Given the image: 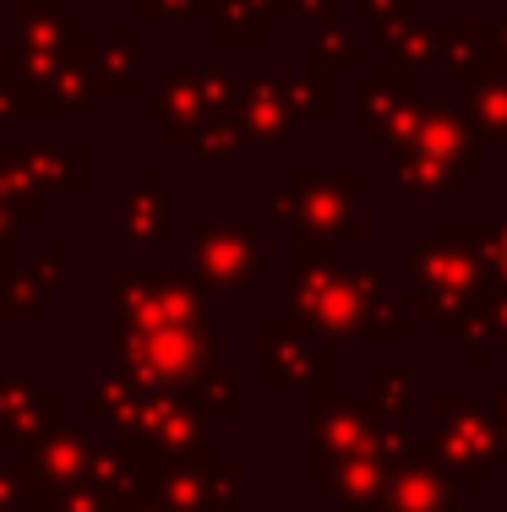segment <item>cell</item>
<instances>
[{
	"instance_id": "cell-1",
	"label": "cell",
	"mask_w": 507,
	"mask_h": 512,
	"mask_svg": "<svg viewBox=\"0 0 507 512\" xmlns=\"http://www.w3.org/2000/svg\"><path fill=\"white\" fill-rule=\"evenodd\" d=\"M502 267H507V246H502Z\"/></svg>"
}]
</instances>
